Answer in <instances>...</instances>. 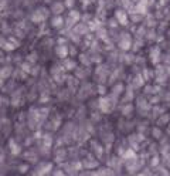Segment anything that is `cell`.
<instances>
[{
    "instance_id": "obj_1",
    "label": "cell",
    "mask_w": 170,
    "mask_h": 176,
    "mask_svg": "<svg viewBox=\"0 0 170 176\" xmlns=\"http://www.w3.org/2000/svg\"><path fill=\"white\" fill-rule=\"evenodd\" d=\"M9 148H10V152L11 155H20V152H21V148H20V145L17 142H14L13 139L9 141Z\"/></svg>"
},
{
    "instance_id": "obj_2",
    "label": "cell",
    "mask_w": 170,
    "mask_h": 176,
    "mask_svg": "<svg viewBox=\"0 0 170 176\" xmlns=\"http://www.w3.org/2000/svg\"><path fill=\"white\" fill-rule=\"evenodd\" d=\"M11 73H13V70H11V67H2V68H0V78H2V80H7L9 77H10L11 75Z\"/></svg>"
},
{
    "instance_id": "obj_3",
    "label": "cell",
    "mask_w": 170,
    "mask_h": 176,
    "mask_svg": "<svg viewBox=\"0 0 170 176\" xmlns=\"http://www.w3.org/2000/svg\"><path fill=\"white\" fill-rule=\"evenodd\" d=\"M67 54H68V48H67L65 46H58V47H57V55H58V57L65 58Z\"/></svg>"
},
{
    "instance_id": "obj_4",
    "label": "cell",
    "mask_w": 170,
    "mask_h": 176,
    "mask_svg": "<svg viewBox=\"0 0 170 176\" xmlns=\"http://www.w3.org/2000/svg\"><path fill=\"white\" fill-rule=\"evenodd\" d=\"M51 24H52L54 27L61 26V24H63V17H56V18H54V20L51 22Z\"/></svg>"
},
{
    "instance_id": "obj_5",
    "label": "cell",
    "mask_w": 170,
    "mask_h": 176,
    "mask_svg": "<svg viewBox=\"0 0 170 176\" xmlns=\"http://www.w3.org/2000/svg\"><path fill=\"white\" fill-rule=\"evenodd\" d=\"M27 170H29V165H27V163H21V165L19 166V172L26 173Z\"/></svg>"
},
{
    "instance_id": "obj_6",
    "label": "cell",
    "mask_w": 170,
    "mask_h": 176,
    "mask_svg": "<svg viewBox=\"0 0 170 176\" xmlns=\"http://www.w3.org/2000/svg\"><path fill=\"white\" fill-rule=\"evenodd\" d=\"M78 16H79V14H78L77 11H71V13H70L71 22H77V20H78Z\"/></svg>"
},
{
    "instance_id": "obj_7",
    "label": "cell",
    "mask_w": 170,
    "mask_h": 176,
    "mask_svg": "<svg viewBox=\"0 0 170 176\" xmlns=\"http://www.w3.org/2000/svg\"><path fill=\"white\" fill-rule=\"evenodd\" d=\"M56 7H52V10L56 11V13H60L61 11V9H63V4H60V3H57V4H54Z\"/></svg>"
},
{
    "instance_id": "obj_8",
    "label": "cell",
    "mask_w": 170,
    "mask_h": 176,
    "mask_svg": "<svg viewBox=\"0 0 170 176\" xmlns=\"http://www.w3.org/2000/svg\"><path fill=\"white\" fill-rule=\"evenodd\" d=\"M72 67H74V64H72V61H71V60H67V61H65V68H68V70H71Z\"/></svg>"
},
{
    "instance_id": "obj_9",
    "label": "cell",
    "mask_w": 170,
    "mask_h": 176,
    "mask_svg": "<svg viewBox=\"0 0 170 176\" xmlns=\"http://www.w3.org/2000/svg\"><path fill=\"white\" fill-rule=\"evenodd\" d=\"M4 43H6V40H4L3 37L0 36V48H3V46H4Z\"/></svg>"
},
{
    "instance_id": "obj_10",
    "label": "cell",
    "mask_w": 170,
    "mask_h": 176,
    "mask_svg": "<svg viewBox=\"0 0 170 176\" xmlns=\"http://www.w3.org/2000/svg\"><path fill=\"white\" fill-rule=\"evenodd\" d=\"M4 4H6V2H4V0H0V10L4 7Z\"/></svg>"
},
{
    "instance_id": "obj_11",
    "label": "cell",
    "mask_w": 170,
    "mask_h": 176,
    "mask_svg": "<svg viewBox=\"0 0 170 176\" xmlns=\"http://www.w3.org/2000/svg\"><path fill=\"white\" fill-rule=\"evenodd\" d=\"M65 4L68 6V7H71V4H72V0H67L65 2Z\"/></svg>"
},
{
    "instance_id": "obj_12",
    "label": "cell",
    "mask_w": 170,
    "mask_h": 176,
    "mask_svg": "<svg viewBox=\"0 0 170 176\" xmlns=\"http://www.w3.org/2000/svg\"><path fill=\"white\" fill-rule=\"evenodd\" d=\"M2 85H3V80L0 78V88H2Z\"/></svg>"
},
{
    "instance_id": "obj_13",
    "label": "cell",
    "mask_w": 170,
    "mask_h": 176,
    "mask_svg": "<svg viewBox=\"0 0 170 176\" xmlns=\"http://www.w3.org/2000/svg\"><path fill=\"white\" fill-rule=\"evenodd\" d=\"M0 55H2V51H0Z\"/></svg>"
}]
</instances>
